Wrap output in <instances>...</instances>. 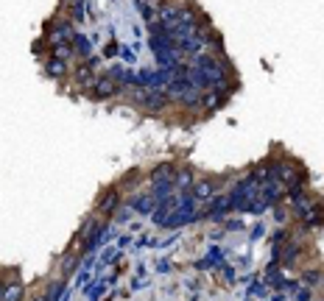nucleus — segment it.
I'll use <instances>...</instances> for the list:
<instances>
[{
    "mask_svg": "<svg viewBox=\"0 0 324 301\" xmlns=\"http://www.w3.org/2000/svg\"><path fill=\"white\" fill-rule=\"evenodd\" d=\"M271 301H285V296H282V293H277V296H274Z\"/></svg>",
    "mask_w": 324,
    "mask_h": 301,
    "instance_id": "obj_36",
    "label": "nucleus"
},
{
    "mask_svg": "<svg viewBox=\"0 0 324 301\" xmlns=\"http://www.w3.org/2000/svg\"><path fill=\"white\" fill-rule=\"evenodd\" d=\"M73 51H76V56H84V59H90V51H93V39L84 34H76L73 36Z\"/></svg>",
    "mask_w": 324,
    "mask_h": 301,
    "instance_id": "obj_14",
    "label": "nucleus"
},
{
    "mask_svg": "<svg viewBox=\"0 0 324 301\" xmlns=\"http://www.w3.org/2000/svg\"><path fill=\"white\" fill-rule=\"evenodd\" d=\"M118 92H120V84L106 73V76H101L98 81H95V86H93L90 95H93L95 101H106V98H112V95H118Z\"/></svg>",
    "mask_w": 324,
    "mask_h": 301,
    "instance_id": "obj_6",
    "label": "nucleus"
},
{
    "mask_svg": "<svg viewBox=\"0 0 324 301\" xmlns=\"http://www.w3.org/2000/svg\"><path fill=\"white\" fill-rule=\"evenodd\" d=\"M257 190H260V181L255 176H246V179H240L229 192V201H232V209H238V212H246L249 204L257 198Z\"/></svg>",
    "mask_w": 324,
    "mask_h": 301,
    "instance_id": "obj_3",
    "label": "nucleus"
},
{
    "mask_svg": "<svg viewBox=\"0 0 324 301\" xmlns=\"http://www.w3.org/2000/svg\"><path fill=\"white\" fill-rule=\"evenodd\" d=\"M173 184L179 190H188V187H193L196 181H193V173L190 170H182V173H176V179H173Z\"/></svg>",
    "mask_w": 324,
    "mask_h": 301,
    "instance_id": "obj_18",
    "label": "nucleus"
},
{
    "mask_svg": "<svg viewBox=\"0 0 324 301\" xmlns=\"http://www.w3.org/2000/svg\"><path fill=\"white\" fill-rule=\"evenodd\" d=\"M120 56H123V61H129V64H137V56H134V51H129V48H123V51H120Z\"/></svg>",
    "mask_w": 324,
    "mask_h": 301,
    "instance_id": "obj_28",
    "label": "nucleus"
},
{
    "mask_svg": "<svg viewBox=\"0 0 324 301\" xmlns=\"http://www.w3.org/2000/svg\"><path fill=\"white\" fill-rule=\"evenodd\" d=\"M302 282H305L307 287H313V284L324 282V276H322V271H305V274H302Z\"/></svg>",
    "mask_w": 324,
    "mask_h": 301,
    "instance_id": "obj_22",
    "label": "nucleus"
},
{
    "mask_svg": "<svg viewBox=\"0 0 324 301\" xmlns=\"http://www.w3.org/2000/svg\"><path fill=\"white\" fill-rule=\"evenodd\" d=\"M173 179H176V173H173V164H160V167H154L151 173V184L157 187V184H173Z\"/></svg>",
    "mask_w": 324,
    "mask_h": 301,
    "instance_id": "obj_9",
    "label": "nucleus"
},
{
    "mask_svg": "<svg viewBox=\"0 0 324 301\" xmlns=\"http://www.w3.org/2000/svg\"><path fill=\"white\" fill-rule=\"evenodd\" d=\"M73 36H76V28H73V20H59L56 26L51 28V45H67L73 42Z\"/></svg>",
    "mask_w": 324,
    "mask_h": 301,
    "instance_id": "obj_7",
    "label": "nucleus"
},
{
    "mask_svg": "<svg viewBox=\"0 0 324 301\" xmlns=\"http://www.w3.org/2000/svg\"><path fill=\"white\" fill-rule=\"evenodd\" d=\"M134 104L145 106V109H151V112H160V109H165L168 106V95L162 92V89H137L134 92Z\"/></svg>",
    "mask_w": 324,
    "mask_h": 301,
    "instance_id": "obj_4",
    "label": "nucleus"
},
{
    "mask_svg": "<svg viewBox=\"0 0 324 301\" xmlns=\"http://www.w3.org/2000/svg\"><path fill=\"white\" fill-rule=\"evenodd\" d=\"M3 296H6V284H0V301H3Z\"/></svg>",
    "mask_w": 324,
    "mask_h": 301,
    "instance_id": "obj_37",
    "label": "nucleus"
},
{
    "mask_svg": "<svg viewBox=\"0 0 324 301\" xmlns=\"http://www.w3.org/2000/svg\"><path fill=\"white\" fill-rule=\"evenodd\" d=\"M62 296H65V282H53L45 293V301H59Z\"/></svg>",
    "mask_w": 324,
    "mask_h": 301,
    "instance_id": "obj_20",
    "label": "nucleus"
},
{
    "mask_svg": "<svg viewBox=\"0 0 324 301\" xmlns=\"http://www.w3.org/2000/svg\"><path fill=\"white\" fill-rule=\"evenodd\" d=\"M112 279H101V282H95V287H90V301H101V296H103V290H106V284H109Z\"/></svg>",
    "mask_w": 324,
    "mask_h": 301,
    "instance_id": "obj_21",
    "label": "nucleus"
},
{
    "mask_svg": "<svg viewBox=\"0 0 324 301\" xmlns=\"http://www.w3.org/2000/svg\"><path fill=\"white\" fill-rule=\"evenodd\" d=\"M145 3H160V0H145Z\"/></svg>",
    "mask_w": 324,
    "mask_h": 301,
    "instance_id": "obj_38",
    "label": "nucleus"
},
{
    "mask_svg": "<svg viewBox=\"0 0 324 301\" xmlns=\"http://www.w3.org/2000/svg\"><path fill=\"white\" fill-rule=\"evenodd\" d=\"M62 271H65V274H73V271H78V262H76V257H70V254H67V257H65V265H62Z\"/></svg>",
    "mask_w": 324,
    "mask_h": 301,
    "instance_id": "obj_24",
    "label": "nucleus"
},
{
    "mask_svg": "<svg viewBox=\"0 0 324 301\" xmlns=\"http://www.w3.org/2000/svg\"><path fill=\"white\" fill-rule=\"evenodd\" d=\"M157 271H160V274H168V271H171V262H168V259L157 262Z\"/></svg>",
    "mask_w": 324,
    "mask_h": 301,
    "instance_id": "obj_31",
    "label": "nucleus"
},
{
    "mask_svg": "<svg viewBox=\"0 0 324 301\" xmlns=\"http://www.w3.org/2000/svg\"><path fill=\"white\" fill-rule=\"evenodd\" d=\"M118 207H120V195H118V190H109V192H106V195L101 198V204H98V212L109 215V212H115Z\"/></svg>",
    "mask_w": 324,
    "mask_h": 301,
    "instance_id": "obj_13",
    "label": "nucleus"
},
{
    "mask_svg": "<svg viewBox=\"0 0 324 301\" xmlns=\"http://www.w3.org/2000/svg\"><path fill=\"white\" fill-rule=\"evenodd\" d=\"M45 73H48L51 78L67 76V61H62V59H56V56H53V59L48 61V64H45Z\"/></svg>",
    "mask_w": 324,
    "mask_h": 301,
    "instance_id": "obj_15",
    "label": "nucleus"
},
{
    "mask_svg": "<svg viewBox=\"0 0 324 301\" xmlns=\"http://www.w3.org/2000/svg\"><path fill=\"white\" fill-rule=\"evenodd\" d=\"M115 257H120V251H118V248H106V251L101 254V265H109Z\"/></svg>",
    "mask_w": 324,
    "mask_h": 301,
    "instance_id": "obj_25",
    "label": "nucleus"
},
{
    "mask_svg": "<svg viewBox=\"0 0 324 301\" xmlns=\"http://www.w3.org/2000/svg\"><path fill=\"white\" fill-rule=\"evenodd\" d=\"M285 220H288V218H285V212H282V209H277V223H285Z\"/></svg>",
    "mask_w": 324,
    "mask_h": 301,
    "instance_id": "obj_35",
    "label": "nucleus"
},
{
    "mask_svg": "<svg viewBox=\"0 0 324 301\" xmlns=\"http://www.w3.org/2000/svg\"><path fill=\"white\" fill-rule=\"evenodd\" d=\"M87 279H90V271H87V268H84V271L78 274V279H76V287H81V284H84Z\"/></svg>",
    "mask_w": 324,
    "mask_h": 301,
    "instance_id": "obj_30",
    "label": "nucleus"
},
{
    "mask_svg": "<svg viewBox=\"0 0 324 301\" xmlns=\"http://www.w3.org/2000/svg\"><path fill=\"white\" fill-rule=\"evenodd\" d=\"M131 212H134V209L129 207V204L126 207H118L115 209V220H118V223H129V220H131Z\"/></svg>",
    "mask_w": 324,
    "mask_h": 301,
    "instance_id": "obj_23",
    "label": "nucleus"
},
{
    "mask_svg": "<svg viewBox=\"0 0 324 301\" xmlns=\"http://www.w3.org/2000/svg\"><path fill=\"white\" fill-rule=\"evenodd\" d=\"M293 299L296 301H310V290H307V287H293Z\"/></svg>",
    "mask_w": 324,
    "mask_h": 301,
    "instance_id": "obj_26",
    "label": "nucleus"
},
{
    "mask_svg": "<svg viewBox=\"0 0 324 301\" xmlns=\"http://www.w3.org/2000/svg\"><path fill=\"white\" fill-rule=\"evenodd\" d=\"M260 234H263V226L257 223V226H255V232H252V240H257V237H260Z\"/></svg>",
    "mask_w": 324,
    "mask_h": 301,
    "instance_id": "obj_34",
    "label": "nucleus"
},
{
    "mask_svg": "<svg viewBox=\"0 0 324 301\" xmlns=\"http://www.w3.org/2000/svg\"><path fill=\"white\" fill-rule=\"evenodd\" d=\"M252 293H255V296H263V293H265V284L252 282V284H249V296H252Z\"/></svg>",
    "mask_w": 324,
    "mask_h": 301,
    "instance_id": "obj_27",
    "label": "nucleus"
},
{
    "mask_svg": "<svg viewBox=\"0 0 324 301\" xmlns=\"http://www.w3.org/2000/svg\"><path fill=\"white\" fill-rule=\"evenodd\" d=\"M53 56L56 59H62V61H67V59H73L76 56V51H73V45H53Z\"/></svg>",
    "mask_w": 324,
    "mask_h": 301,
    "instance_id": "obj_17",
    "label": "nucleus"
},
{
    "mask_svg": "<svg viewBox=\"0 0 324 301\" xmlns=\"http://www.w3.org/2000/svg\"><path fill=\"white\" fill-rule=\"evenodd\" d=\"M271 240H274V248H280L282 243H285V232H277V234L271 237Z\"/></svg>",
    "mask_w": 324,
    "mask_h": 301,
    "instance_id": "obj_29",
    "label": "nucleus"
},
{
    "mask_svg": "<svg viewBox=\"0 0 324 301\" xmlns=\"http://www.w3.org/2000/svg\"><path fill=\"white\" fill-rule=\"evenodd\" d=\"M190 64L207 78V86H210L213 92L227 95V89H229V86H227V64H224L221 59H215L210 53H198V56H193Z\"/></svg>",
    "mask_w": 324,
    "mask_h": 301,
    "instance_id": "obj_1",
    "label": "nucleus"
},
{
    "mask_svg": "<svg viewBox=\"0 0 324 301\" xmlns=\"http://www.w3.org/2000/svg\"><path fill=\"white\" fill-rule=\"evenodd\" d=\"M274 173H277V181H280L282 187H293V184H302V170H299L293 162H280L274 164Z\"/></svg>",
    "mask_w": 324,
    "mask_h": 301,
    "instance_id": "obj_5",
    "label": "nucleus"
},
{
    "mask_svg": "<svg viewBox=\"0 0 324 301\" xmlns=\"http://www.w3.org/2000/svg\"><path fill=\"white\" fill-rule=\"evenodd\" d=\"M73 76H76V81H78L81 86H95V81H98V78H95V70L90 67L87 61H81V64L73 70Z\"/></svg>",
    "mask_w": 324,
    "mask_h": 301,
    "instance_id": "obj_11",
    "label": "nucleus"
},
{
    "mask_svg": "<svg viewBox=\"0 0 324 301\" xmlns=\"http://www.w3.org/2000/svg\"><path fill=\"white\" fill-rule=\"evenodd\" d=\"M103 53H106V56H115V53H120V48L112 42V45H106V51H103Z\"/></svg>",
    "mask_w": 324,
    "mask_h": 301,
    "instance_id": "obj_32",
    "label": "nucleus"
},
{
    "mask_svg": "<svg viewBox=\"0 0 324 301\" xmlns=\"http://www.w3.org/2000/svg\"><path fill=\"white\" fill-rule=\"evenodd\" d=\"M224 276H227V282H235V271L232 268H224Z\"/></svg>",
    "mask_w": 324,
    "mask_h": 301,
    "instance_id": "obj_33",
    "label": "nucleus"
},
{
    "mask_svg": "<svg viewBox=\"0 0 324 301\" xmlns=\"http://www.w3.org/2000/svg\"><path fill=\"white\" fill-rule=\"evenodd\" d=\"M70 17H73V23H84V0H73L70 3Z\"/></svg>",
    "mask_w": 324,
    "mask_h": 301,
    "instance_id": "obj_19",
    "label": "nucleus"
},
{
    "mask_svg": "<svg viewBox=\"0 0 324 301\" xmlns=\"http://www.w3.org/2000/svg\"><path fill=\"white\" fill-rule=\"evenodd\" d=\"M23 293H26L23 282H11V284H6V296H3V301H20L23 299Z\"/></svg>",
    "mask_w": 324,
    "mask_h": 301,
    "instance_id": "obj_16",
    "label": "nucleus"
},
{
    "mask_svg": "<svg viewBox=\"0 0 324 301\" xmlns=\"http://www.w3.org/2000/svg\"><path fill=\"white\" fill-rule=\"evenodd\" d=\"M36 301H45V299H36Z\"/></svg>",
    "mask_w": 324,
    "mask_h": 301,
    "instance_id": "obj_39",
    "label": "nucleus"
},
{
    "mask_svg": "<svg viewBox=\"0 0 324 301\" xmlns=\"http://www.w3.org/2000/svg\"><path fill=\"white\" fill-rule=\"evenodd\" d=\"M198 218L201 215L196 212V198H193V192H182L179 207L168 215V220L162 223V229H179V226L193 223V220H198Z\"/></svg>",
    "mask_w": 324,
    "mask_h": 301,
    "instance_id": "obj_2",
    "label": "nucleus"
},
{
    "mask_svg": "<svg viewBox=\"0 0 324 301\" xmlns=\"http://www.w3.org/2000/svg\"><path fill=\"white\" fill-rule=\"evenodd\" d=\"M129 207L134 209V212H140V215H151L154 207H157V198L154 195H140V198H131L129 201Z\"/></svg>",
    "mask_w": 324,
    "mask_h": 301,
    "instance_id": "obj_10",
    "label": "nucleus"
},
{
    "mask_svg": "<svg viewBox=\"0 0 324 301\" xmlns=\"http://www.w3.org/2000/svg\"><path fill=\"white\" fill-rule=\"evenodd\" d=\"M227 209H232L229 195H213L210 201H207V218H213V220H218Z\"/></svg>",
    "mask_w": 324,
    "mask_h": 301,
    "instance_id": "obj_8",
    "label": "nucleus"
},
{
    "mask_svg": "<svg viewBox=\"0 0 324 301\" xmlns=\"http://www.w3.org/2000/svg\"><path fill=\"white\" fill-rule=\"evenodd\" d=\"M190 192H193V198H196V201H210V198L215 195V184L213 181H196V184H193V190H190Z\"/></svg>",
    "mask_w": 324,
    "mask_h": 301,
    "instance_id": "obj_12",
    "label": "nucleus"
}]
</instances>
